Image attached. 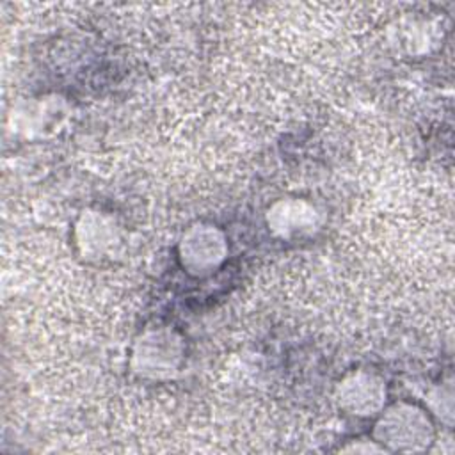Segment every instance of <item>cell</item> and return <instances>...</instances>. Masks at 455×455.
<instances>
[{"instance_id":"obj_2","label":"cell","mask_w":455,"mask_h":455,"mask_svg":"<svg viewBox=\"0 0 455 455\" xmlns=\"http://www.w3.org/2000/svg\"><path fill=\"white\" fill-rule=\"evenodd\" d=\"M135 359H140V373L160 375L172 371L180 359V345L172 332H151L139 341Z\"/></svg>"},{"instance_id":"obj_3","label":"cell","mask_w":455,"mask_h":455,"mask_svg":"<svg viewBox=\"0 0 455 455\" xmlns=\"http://www.w3.org/2000/svg\"><path fill=\"white\" fill-rule=\"evenodd\" d=\"M384 398L386 387L382 380L363 371L347 377L339 386V400L354 414H371L382 405Z\"/></svg>"},{"instance_id":"obj_1","label":"cell","mask_w":455,"mask_h":455,"mask_svg":"<svg viewBox=\"0 0 455 455\" xmlns=\"http://www.w3.org/2000/svg\"><path fill=\"white\" fill-rule=\"evenodd\" d=\"M226 252L222 235L212 226L192 228L181 242L183 265L194 274H204L215 268Z\"/></svg>"}]
</instances>
